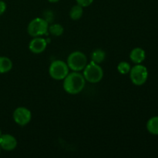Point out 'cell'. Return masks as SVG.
Listing matches in <instances>:
<instances>
[{
  "label": "cell",
  "instance_id": "cell-1",
  "mask_svg": "<svg viewBox=\"0 0 158 158\" xmlns=\"http://www.w3.org/2000/svg\"><path fill=\"white\" fill-rule=\"evenodd\" d=\"M86 80L79 72L69 73L63 80V89L69 94H78L84 89Z\"/></svg>",
  "mask_w": 158,
  "mask_h": 158
},
{
  "label": "cell",
  "instance_id": "cell-2",
  "mask_svg": "<svg viewBox=\"0 0 158 158\" xmlns=\"http://www.w3.org/2000/svg\"><path fill=\"white\" fill-rule=\"evenodd\" d=\"M83 75L86 81L91 83H97L103 79V70L99 64L91 62L83 69Z\"/></svg>",
  "mask_w": 158,
  "mask_h": 158
},
{
  "label": "cell",
  "instance_id": "cell-3",
  "mask_svg": "<svg viewBox=\"0 0 158 158\" xmlns=\"http://www.w3.org/2000/svg\"><path fill=\"white\" fill-rule=\"evenodd\" d=\"M66 63L69 66V69L75 72H80L83 70L87 65V58L83 52L80 51H75L69 54Z\"/></svg>",
  "mask_w": 158,
  "mask_h": 158
},
{
  "label": "cell",
  "instance_id": "cell-4",
  "mask_svg": "<svg viewBox=\"0 0 158 158\" xmlns=\"http://www.w3.org/2000/svg\"><path fill=\"white\" fill-rule=\"evenodd\" d=\"M48 22L45 19L35 18L29 23L27 32L31 36L38 37L48 33Z\"/></svg>",
  "mask_w": 158,
  "mask_h": 158
},
{
  "label": "cell",
  "instance_id": "cell-5",
  "mask_svg": "<svg viewBox=\"0 0 158 158\" xmlns=\"http://www.w3.org/2000/svg\"><path fill=\"white\" fill-rule=\"evenodd\" d=\"M49 73L52 79L56 80H64L69 74V66L63 60H55L50 64Z\"/></svg>",
  "mask_w": 158,
  "mask_h": 158
},
{
  "label": "cell",
  "instance_id": "cell-6",
  "mask_svg": "<svg viewBox=\"0 0 158 158\" xmlns=\"http://www.w3.org/2000/svg\"><path fill=\"white\" fill-rule=\"evenodd\" d=\"M130 78L131 82L136 86H142L147 82L148 78V70L146 66L136 64L130 71Z\"/></svg>",
  "mask_w": 158,
  "mask_h": 158
},
{
  "label": "cell",
  "instance_id": "cell-7",
  "mask_svg": "<svg viewBox=\"0 0 158 158\" xmlns=\"http://www.w3.org/2000/svg\"><path fill=\"white\" fill-rule=\"evenodd\" d=\"M32 113L29 109L23 106L16 108L13 112V120L19 126H25L31 121Z\"/></svg>",
  "mask_w": 158,
  "mask_h": 158
},
{
  "label": "cell",
  "instance_id": "cell-8",
  "mask_svg": "<svg viewBox=\"0 0 158 158\" xmlns=\"http://www.w3.org/2000/svg\"><path fill=\"white\" fill-rule=\"evenodd\" d=\"M47 46V42L42 37H34L33 40H31L29 45V49L32 53L40 54L44 52Z\"/></svg>",
  "mask_w": 158,
  "mask_h": 158
},
{
  "label": "cell",
  "instance_id": "cell-9",
  "mask_svg": "<svg viewBox=\"0 0 158 158\" xmlns=\"http://www.w3.org/2000/svg\"><path fill=\"white\" fill-rule=\"evenodd\" d=\"M17 147V140L11 134H2L0 137V148L5 151H10Z\"/></svg>",
  "mask_w": 158,
  "mask_h": 158
},
{
  "label": "cell",
  "instance_id": "cell-10",
  "mask_svg": "<svg viewBox=\"0 0 158 158\" xmlns=\"http://www.w3.org/2000/svg\"><path fill=\"white\" fill-rule=\"evenodd\" d=\"M146 58V52L142 48L137 47L131 50L130 53V59L135 64H140Z\"/></svg>",
  "mask_w": 158,
  "mask_h": 158
},
{
  "label": "cell",
  "instance_id": "cell-11",
  "mask_svg": "<svg viewBox=\"0 0 158 158\" xmlns=\"http://www.w3.org/2000/svg\"><path fill=\"white\" fill-rule=\"evenodd\" d=\"M12 68V62L6 56H0V73H6Z\"/></svg>",
  "mask_w": 158,
  "mask_h": 158
},
{
  "label": "cell",
  "instance_id": "cell-12",
  "mask_svg": "<svg viewBox=\"0 0 158 158\" xmlns=\"http://www.w3.org/2000/svg\"><path fill=\"white\" fill-rule=\"evenodd\" d=\"M147 130L153 135H158V117H153L147 123Z\"/></svg>",
  "mask_w": 158,
  "mask_h": 158
},
{
  "label": "cell",
  "instance_id": "cell-13",
  "mask_svg": "<svg viewBox=\"0 0 158 158\" xmlns=\"http://www.w3.org/2000/svg\"><path fill=\"white\" fill-rule=\"evenodd\" d=\"M106 58V52L101 49H97L91 54V60L94 63L100 64L103 63Z\"/></svg>",
  "mask_w": 158,
  "mask_h": 158
},
{
  "label": "cell",
  "instance_id": "cell-14",
  "mask_svg": "<svg viewBox=\"0 0 158 158\" xmlns=\"http://www.w3.org/2000/svg\"><path fill=\"white\" fill-rule=\"evenodd\" d=\"M83 6H80V5H76V6H73L72 9H70L69 12V16H70L71 19L73 20H78L83 16Z\"/></svg>",
  "mask_w": 158,
  "mask_h": 158
},
{
  "label": "cell",
  "instance_id": "cell-15",
  "mask_svg": "<svg viewBox=\"0 0 158 158\" xmlns=\"http://www.w3.org/2000/svg\"><path fill=\"white\" fill-rule=\"evenodd\" d=\"M48 32H49V33L52 34V35L60 36V35H63L64 29H63V26H61L60 24H52L50 26H49Z\"/></svg>",
  "mask_w": 158,
  "mask_h": 158
},
{
  "label": "cell",
  "instance_id": "cell-16",
  "mask_svg": "<svg viewBox=\"0 0 158 158\" xmlns=\"http://www.w3.org/2000/svg\"><path fill=\"white\" fill-rule=\"evenodd\" d=\"M131 65L130 63H128L127 62H120V63L117 66V70L122 75H126V74H128L131 71Z\"/></svg>",
  "mask_w": 158,
  "mask_h": 158
},
{
  "label": "cell",
  "instance_id": "cell-17",
  "mask_svg": "<svg viewBox=\"0 0 158 158\" xmlns=\"http://www.w3.org/2000/svg\"><path fill=\"white\" fill-rule=\"evenodd\" d=\"M76 1H77V4L80 6H83V7H87L92 4L94 0H76Z\"/></svg>",
  "mask_w": 158,
  "mask_h": 158
},
{
  "label": "cell",
  "instance_id": "cell-18",
  "mask_svg": "<svg viewBox=\"0 0 158 158\" xmlns=\"http://www.w3.org/2000/svg\"><path fill=\"white\" fill-rule=\"evenodd\" d=\"M6 10V4L5 2L0 0V15H2Z\"/></svg>",
  "mask_w": 158,
  "mask_h": 158
},
{
  "label": "cell",
  "instance_id": "cell-19",
  "mask_svg": "<svg viewBox=\"0 0 158 158\" xmlns=\"http://www.w3.org/2000/svg\"><path fill=\"white\" fill-rule=\"evenodd\" d=\"M49 2H57L58 1H60V0H48Z\"/></svg>",
  "mask_w": 158,
  "mask_h": 158
},
{
  "label": "cell",
  "instance_id": "cell-20",
  "mask_svg": "<svg viewBox=\"0 0 158 158\" xmlns=\"http://www.w3.org/2000/svg\"><path fill=\"white\" fill-rule=\"evenodd\" d=\"M2 134V131H1V130H0V137H1Z\"/></svg>",
  "mask_w": 158,
  "mask_h": 158
},
{
  "label": "cell",
  "instance_id": "cell-21",
  "mask_svg": "<svg viewBox=\"0 0 158 158\" xmlns=\"http://www.w3.org/2000/svg\"><path fill=\"white\" fill-rule=\"evenodd\" d=\"M0 152H1V148H0Z\"/></svg>",
  "mask_w": 158,
  "mask_h": 158
}]
</instances>
